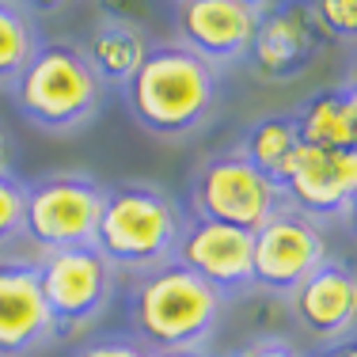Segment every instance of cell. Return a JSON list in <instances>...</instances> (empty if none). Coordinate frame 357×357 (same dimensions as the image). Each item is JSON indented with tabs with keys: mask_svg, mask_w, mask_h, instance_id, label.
<instances>
[{
	"mask_svg": "<svg viewBox=\"0 0 357 357\" xmlns=\"http://www.w3.org/2000/svg\"><path fill=\"white\" fill-rule=\"evenodd\" d=\"M301 144L312 149H357V96L354 80L338 88H319L293 110Z\"/></svg>",
	"mask_w": 357,
	"mask_h": 357,
	"instance_id": "obj_15",
	"label": "cell"
},
{
	"mask_svg": "<svg viewBox=\"0 0 357 357\" xmlns=\"http://www.w3.org/2000/svg\"><path fill=\"white\" fill-rule=\"evenodd\" d=\"M12 137L4 133V126H0V175H12Z\"/></svg>",
	"mask_w": 357,
	"mask_h": 357,
	"instance_id": "obj_25",
	"label": "cell"
},
{
	"mask_svg": "<svg viewBox=\"0 0 357 357\" xmlns=\"http://www.w3.org/2000/svg\"><path fill=\"white\" fill-rule=\"evenodd\" d=\"M122 308L130 323L126 335H133L152 354L202 350L217 335V323L225 316V301L178 262L130 274Z\"/></svg>",
	"mask_w": 357,
	"mask_h": 357,
	"instance_id": "obj_2",
	"label": "cell"
},
{
	"mask_svg": "<svg viewBox=\"0 0 357 357\" xmlns=\"http://www.w3.org/2000/svg\"><path fill=\"white\" fill-rule=\"evenodd\" d=\"M73 357H152V350H144L133 335H99L76 346Z\"/></svg>",
	"mask_w": 357,
	"mask_h": 357,
	"instance_id": "obj_21",
	"label": "cell"
},
{
	"mask_svg": "<svg viewBox=\"0 0 357 357\" xmlns=\"http://www.w3.org/2000/svg\"><path fill=\"white\" fill-rule=\"evenodd\" d=\"M172 262L202 278L225 304L251 293V232L243 228L183 213Z\"/></svg>",
	"mask_w": 357,
	"mask_h": 357,
	"instance_id": "obj_11",
	"label": "cell"
},
{
	"mask_svg": "<svg viewBox=\"0 0 357 357\" xmlns=\"http://www.w3.org/2000/svg\"><path fill=\"white\" fill-rule=\"evenodd\" d=\"M54 338L35 262H0V357H27Z\"/></svg>",
	"mask_w": 357,
	"mask_h": 357,
	"instance_id": "obj_14",
	"label": "cell"
},
{
	"mask_svg": "<svg viewBox=\"0 0 357 357\" xmlns=\"http://www.w3.org/2000/svg\"><path fill=\"white\" fill-rule=\"evenodd\" d=\"M35 278L50 323H54V338H69L88 323H96L118 289V274L91 243L42 251L35 262Z\"/></svg>",
	"mask_w": 357,
	"mask_h": 357,
	"instance_id": "obj_6",
	"label": "cell"
},
{
	"mask_svg": "<svg viewBox=\"0 0 357 357\" xmlns=\"http://www.w3.org/2000/svg\"><path fill=\"white\" fill-rule=\"evenodd\" d=\"M240 4H243V8H251L255 15H262V12H270V8L278 4V0H240Z\"/></svg>",
	"mask_w": 357,
	"mask_h": 357,
	"instance_id": "obj_26",
	"label": "cell"
},
{
	"mask_svg": "<svg viewBox=\"0 0 357 357\" xmlns=\"http://www.w3.org/2000/svg\"><path fill=\"white\" fill-rule=\"evenodd\" d=\"M23 236V183L15 175H0V248Z\"/></svg>",
	"mask_w": 357,
	"mask_h": 357,
	"instance_id": "obj_20",
	"label": "cell"
},
{
	"mask_svg": "<svg viewBox=\"0 0 357 357\" xmlns=\"http://www.w3.org/2000/svg\"><path fill=\"white\" fill-rule=\"evenodd\" d=\"M301 149V137H296V126H293V114H262L255 118L248 130L240 133L236 141V152L266 178H282L285 164L293 160V152Z\"/></svg>",
	"mask_w": 357,
	"mask_h": 357,
	"instance_id": "obj_17",
	"label": "cell"
},
{
	"mask_svg": "<svg viewBox=\"0 0 357 357\" xmlns=\"http://www.w3.org/2000/svg\"><path fill=\"white\" fill-rule=\"evenodd\" d=\"M304 357H357V346L354 338H342V342H327V346H316L312 354Z\"/></svg>",
	"mask_w": 357,
	"mask_h": 357,
	"instance_id": "obj_24",
	"label": "cell"
},
{
	"mask_svg": "<svg viewBox=\"0 0 357 357\" xmlns=\"http://www.w3.org/2000/svg\"><path fill=\"white\" fill-rule=\"evenodd\" d=\"M285 194L274 178L255 172L236 149L213 152L206 156L190 175V190H186V213L217 220V225H232L243 232L262 228L278 209H285Z\"/></svg>",
	"mask_w": 357,
	"mask_h": 357,
	"instance_id": "obj_5",
	"label": "cell"
},
{
	"mask_svg": "<svg viewBox=\"0 0 357 357\" xmlns=\"http://www.w3.org/2000/svg\"><path fill=\"white\" fill-rule=\"evenodd\" d=\"M183 213L186 209L156 183L103 186V209L91 248L110 262L114 274H144L172 262Z\"/></svg>",
	"mask_w": 357,
	"mask_h": 357,
	"instance_id": "obj_3",
	"label": "cell"
},
{
	"mask_svg": "<svg viewBox=\"0 0 357 357\" xmlns=\"http://www.w3.org/2000/svg\"><path fill=\"white\" fill-rule=\"evenodd\" d=\"M118 91L144 133L160 141H183L206 130L217 114L220 69L194 57L178 42H156Z\"/></svg>",
	"mask_w": 357,
	"mask_h": 357,
	"instance_id": "obj_1",
	"label": "cell"
},
{
	"mask_svg": "<svg viewBox=\"0 0 357 357\" xmlns=\"http://www.w3.org/2000/svg\"><path fill=\"white\" fill-rule=\"evenodd\" d=\"M152 357H206L202 350H172V354H152Z\"/></svg>",
	"mask_w": 357,
	"mask_h": 357,
	"instance_id": "obj_27",
	"label": "cell"
},
{
	"mask_svg": "<svg viewBox=\"0 0 357 357\" xmlns=\"http://www.w3.org/2000/svg\"><path fill=\"white\" fill-rule=\"evenodd\" d=\"M312 15L323 27V35L338 38V42H354L357 35V0H308Z\"/></svg>",
	"mask_w": 357,
	"mask_h": 357,
	"instance_id": "obj_19",
	"label": "cell"
},
{
	"mask_svg": "<svg viewBox=\"0 0 357 357\" xmlns=\"http://www.w3.org/2000/svg\"><path fill=\"white\" fill-rule=\"evenodd\" d=\"M149 35L144 27H137L133 20H122V15H103V20L91 27L88 42H84V57H88L91 73L99 76L103 88H122L137 65L149 54Z\"/></svg>",
	"mask_w": 357,
	"mask_h": 357,
	"instance_id": "obj_16",
	"label": "cell"
},
{
	"mask_svg": "<svg viewBox=\"0 0 357 357\" xmlns=\"http://www.w3.org/2000/svg\"><path fill=\"white\" fill-rule=\"evenodd\" d=\"M225 357H304V354L296 350L289 338H282V335H259V338L243 342L240 350H232Z\"/></svg>",
	"mask_w": 357,
	"mask_h": 357,
	"instance_id": "obj_22",
	"label": "cell"
},
{
	"mask_svg": "<svg viewBox=\"0 0 357 357\" xmlns=\"http://www.w3.org/2000/svg\"><path fill=\"white\" fill-rule=\"evenodd\" d=\"M296 327L319 346L354 338V316H357V282L350 259L331 255L323 266H316L293 293L285 296Z\"/></svg>",
	"mask_w": 357,
	"mask_h": 357,
	"instance_id": "obj_13",
	"label": "cell"
},
{
	"mask_svg": "<svg viewBox=\"0 0 357 357\" xmlns=\"http://www.w3.org/2000/svg\"><path fill=\"white\" fill-rule=\"evenodd\" d=\"M15 8H23L27 15H54V12H61L69 0H12Z\"/></svg>",
	"mask_w": 357,
	"mask_h": 357,
	"instance_id": "obj_23",
	"label": "cell"
},
{
	"mask_svg": "<svg viewBox=\"0 0 357 357\" xmlns=\"http://www.w3.org/2000/svg\"><path fill=\"white\" fill-rule=\"evenodd\" d=\"M103 209V183L76 172H54L23 183V236L42 251L91 243Z\"/></svg>",
	"mask_w": 357,
	"mask_h": 357,
	"instance_id": "obj_7",
	"label": "cell"
},
{
	"mask_svg": "<svg viewBox=\"0 0 357 357\" xmlns=\"http://www.w3.org/2000/svg\"><path fill=\"white\" fill-rule=\"evenodd\" d=\"M38 23L12 0H0V88H12L38 50Z\"/></svg>",
	"mask_w": 357,
	"mask_h": 357,
	"instance_id": "obj_18",
	"label": "cell"
},
{
	"mask_svg": "<svg viewBox=\"0 0 357 357\" xmlns=\"http://www.w3.org/2000/svg\"><path fill=\"white\" fill-rule=\"evenodd\" d=\"M259 15L240 0H175V42L213 69L240 65Z\"/></svg>",
	"mask_w": 357,
	"mask_h": 357,
	"instance_id": "obj_12",
	"label": "cell"
},
{
	"mask_svg": "<svg viewBox=\"0 0 357 357\" xmlns=\"http://www.w3.org/2000/svg\"><path fill=\"white\" fill-rule=\"evenodd\" d=\"M331 259V236L319 220L278 209L262 228L251 232V289L270 296H289L316 266Z\"/></svg>",
	"mask_w": 357,
	"mask_h": 357,
	"instance_id": "obj_8",
	"label": "cell"
},
{
	"mask_svg": "<svg viewBox=\"0 0 357 357\" xmlns=\"http://www.w3.org/2000/svg\"><path fill=\"white\" fill-rule=\"evenodd\" d=\"M285 202L296 213L319 220L323 228L331 220L354 217L357 202V149H312L301 144L293 160L285 164L282 178Z\"/></svg>",
	"mask_w": 357,
	"mask_h": 357,
	"instance_id": "obj_9",
	"label": "cell"
},
{
	"mask_svg": "<svg viewBox=\"0 0 357 357\" xmlns=\"http://www.w3.org/2000/svg\"><path fill=\"white\" fill-rule=\"evenodd\" d=\"M323 46L327 35L312 15L308 0H278L270 12L259 15L255 38L240 65H248V73L266 84H285L308 69Z\"/></svg>",
	"mask_w": 357,
	"mask_h": 357,
	"instance_id": "obj_10",
	"label": "cell"
},
{
	"mask_svg": "<svg viewBox=\"0 0 357 357\" xmlns=\"http://www.w3.org/2000/svg\"><path fill=\"white\" fill-rule=\"evenodd\" d=\"M12 103L31 126L46 133H76L96 122L107 88L91 73L80 42L42 38L27 69L15 76Z\"/></svg>",
	"mask_w": 357,
	"mask_h": 357,
	"instance_id": "obj_4",
	"label": "cell"
}]
</instances>
